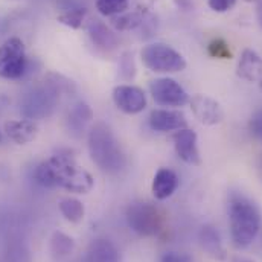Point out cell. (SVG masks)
<instances>
[{
	"mask_svg": "<svg viewBox=\"0 0 262 262\" xmlns=\"http://www.w3.org/2000/svg\"><path fill=\"white\" fill-rule=\"evenodd\" d=\"M174 148L177 156L188 165H200V151H198V137L194 130L182 128L172 136Z\"/></svg>",
	"mask_w": 262,
	"mask_h": 262,
	"instance_id": "cell-11",
	"label": "cell"
},
{
	"mask_svg": "<svg viewBox=\"0 0 262 262\" xmlns=\"http://www.w3.org/2000/svg\"><path fill=\"white\" fill-rule=\"evenodd\" d=\"M191 110L195 116V119L203 125H218L224 119V112L215 99L206 96V95H195L192 99H189Z\"/></svg>",
	"mask_w": 262,
	"mask_h": 262,
	"instance_id": "cell-10",
	"label": "cell"
},
{
	"mask_svg": "<svg viewBox=\"0 0 262 262\" xmlns=\"http://www.w3.org/2000/svg\"><path fill=\"white\" fill-rule=\"evenodd\" d=\"M232 262H253V261H250V259H247V258H235Z\"/></svg>",
	"mask_w": 262,
	"mask_h": 262,
	"instance_id": "cell-31",
	"label": "cell"
},
{
	"mask_svg": "<svg viewBox=\"0 0 262 262\" xmlns=\"http://www.w3.org/2000/svg\"><path fill=\"white\" fill-rule=\"evenodd\" d=\"M119 70H121V75L125 78V79H133L134 75H136V66L133 61V55L130 54H124L122 58H121V64H119Z\"/></svg>",
	"mask_w": 262,
	"mask_h": 262,
	"instance_id": "cell-27",
	"label": "cell"
},
{
	"mask_svg": "<svg viewBox=\"0 0 262 262\" xmlns=\"http://www.w3.org/2000/svg\"><path fill=\"white\" fill-rule=\"evenodd\" d=\"M130 0H96V9L105 17H115L128 9Z\"/></svg>",
	"mask_w": 262,
	"mask_h": 262,
	"instance_id": "cell-23",
	"label": "cell"
},
{
	"mask_svg": "<svg viewBox=\"0 0 262 262\" xmlns=\"http://www.w3.org/2000/svg\"><path fill=\"white\" fill-rule=\"evenodd\" d=\"M113 102L115 105L127 113V115H137L145 110L146 107V95L142 89L136 85H118L113 90Z\"/></svg>",
	"mask_w": 262,
	"mask_h": 262,
	"instance_id": "cell-9",
	"label": "cell"
},
{
	"mask_svg": "<svg viewBox=\"0 0 262 262\" xmlns=\"http://www.w3.org/2000/svg\"><path fill=\"white\" fill-rule=\"evenodd\" d=\"M58 207H60V212L63 213L66 220L73 223V224L81 223L84 218V213H85L84 204L78 198H73V196L61 198L58 203Z\"/></svg>",
	"mask_w": 262,
	"mask_h": 262,
	"instance_id": "cell-21",
	"label": "cell"
},
{
	"mask_svg": "<svg viewBox=\"0 0 262 262\" xmlns=\"http://www.w3.org/2000/svg\"><path fill=\"white\" fill-rule=\"evenodd\" d=\"M60 95L61 93L49 82L45 85L32 87L23 95L20 101V112L23 118L32 121L49 118L60 102Z\"/></svg>",
	"mask_w": 262,
	"mask_h": 262,
	"instance_id": "cell-4",
	"label": "cell"
},
{
	"mask_svg": "<svg viewBox=\"0 0 262 262\" xmlns=\"http://www.w3.org/2000/svg\"><path fill=\"white\" fill-rule=\"evenodd\" d=\"M5 134L9 140H12L17 145H26L32 142L38 134V125L32 119H17V121H8L5 124Z\"/></svg>",
	"mask_w": 262,
	"mask_h": 262,
	"instance_id": "cell-13",
	"label": "cell"
},
{
	"mask_svg": "<svg viewBox=\"0 0 262 262\" xmlns=\"http://www.w3.org/2000/svg\"><path fill=\"white\" fill-rule=\"evenodd\" d=\"M149 93L162 107H183L189 102L186 90L172 78H157L149 82Z\"/></svg>",
	"mask_w": 262,
	"mask_h": 262,
	"instance_id": "cell-8",
	"label": "cell"
},
{
	"mask_svg": "<svg viewBox=\"0 0 262 262\" xmlns=\"http://www.w3.org/2000/svg\"><path fill=\"white\" fill-rule=\"evenodd\" d=\"M160 262H192V256L186 252H165L160 258Z\"/></svg>",
	"mask_w": 262,
	"mask_h": 262,
	"instance_id": "cell-28",
	"label": "cell"
},
{
	"mask_svg": "<svg viewBox=\"0 0 262 262\" xmlns=\"http://www.w3.org/2000/svg\"><path fill=\"white\" fill-rule=\"evenodd\" d=\"M149 125L151 128L160 133L179 131L188 127L186 116L179 110L169 108H157L149 113Z\"/></svg>",
	"mask_w": 262,
	"mask_h": 262,
	"instance_id": "cell-12",
	"label": "cell"
},
{
	"mask_svg": "<svg viewBox=\"0 0 262 262\" xmlns=\"http://www.w3.org/2000/svg\"><path fill=\"white\" fill-rule=\"evenodd\" d=\"M87 11L84 8H73L70 11H64L58 15V21L64 26H69L72 29H78L84 25Z\"/></svg>",
	"mask_w": 262,
	"mask_h": 262,
	"instance_id": "cell-24",
	"label": "cell"
},
{
	"mask_svg": "<svg viewBox=\"0 0 262 262\" xmlns=\"http://www.w3.org/2000/svg\"><path fill=\"white\" fill-rule=\"evenodd\" d=\"M29 69L25 43L18 37L8 38L0 46V78L21 79Z\"/></svg>",
	"mask_w": 262,
	"mask_h": 262,
	"instance_id": "cell-7",
	"label": "cell"
},
{
	"mask_svg": "<svg viewBox=\"0 0 262 262\" xmlns=\"http://www.w3.org/2000/svg\"><path fill=\"white\" fill-rule=\"evenodd\" d=\"M82 262H121V253L110 239L98 238L90 243Z\"/></svg>",
	"mask_w": 262,
	"mask_h": 262,
	"instance_id": "cell-14",
	"label": "cell"
},
{
	"mask_svg": "<svg viewBox=\"0 0 262 262\" xmlns=\"http://www.w3.org/2000/svg\"><path fill=\"white\" fill-rule=\"evenodd\" d=\"M261 90H262V79H261Z\"/></svg>",
	"mask_w": 262,
	"mask_h": 262,
	"instance_id": "cell-35",
	"label": "cell"
},
{
	"mask_svg": "<svg viewBox=\"0 0 262 262\" xmlns=\"http://www.w3.org/2000/svg\"><path fill=\"white\" fill-rule=\"evenodd\" d=\"M127 224L131 230L140 236H154L163 227V215L160 210L146 201H134L125 212Z\"/></svg>",
	"mask_w": 262,
	"mask_h": 262,
	"instance_id": "cell-6",
	"label": "cell"
},
{
	"mask_svg": "<svg viewBox=\"0 0 262 262\" xmlns=\"http://www.w3.org/2000/svg\"><path fill=\"white\" fill-rule=\"evenodd\" d=\"M143 23V18L139 12H122L112 17V25L119 31H131Z\"/></svg>",
	"mask_w": 262,
	"mask_h": 262,
	"instance_id": "cell-22",
	"label": "cell"
},
{
	"mask_svg": "<svg viewBox=\"0 0 262 262\" xmlns=\"http://www.w3.org/2000/svg\"><path fill=\"white\" fill-rule=\"evenodd\" d=\"M259 21H261V25H262V6L259 8Z\"/></svg>",
	"mask_w": 262,
	"mask_h": 262,
	"instance_id": "cell-33",
	"label": "cell"
},
{
	"mask_svg": "<svg viewBox=\"0 0 262 262\" xmlns=\"http://www.w3.org/2000/svg\"><path fill=\"white\" fill-rule=\"evenodd\" d=\"M87 142L90 157L101 171L107 174H119L125 169L127 156L118 137L107 124L98 122L90 127Z\"/></svg>",
	"mask_w": 262,
	"mask_h": 262,
	"instance_id": "cell-3",
	"label": "cell"
},
{
	"mask_svg": "<svg viewBox=\"0 0 262 262\" xmlns=\"http://www.w3.org/2000/svg\"><path fill=\"white\" fill-rule=\"evenodd\" d=\"M229 226L236 249H247L259 233L261 213L256 204L241 192H232L229 196Z\"/></svg>",
	"mask_w": 262,
	"mask_h": 262,
	"instance_id": "cell-2",
	"label": "cell"
},
{
	"mask_svg": "<svg viewBox=\"0 0 262 262\" xmlns=\"http://www.w3.org/2000/svg\"><path fill=\"white\" fill-rule=\"evenodd\" d=\"M3 142V134H2V131H0V143Z\"/></svg>",
	"mask_w": 262,
	"mask_h": 262,
	"instance_id": "cell-34",
	"label": "cell"
},
{
	"mask_svg": "<svg viewBox=\"0 0 262 262\" xmlns=\"http://www.w3.org/2000/svg\"><path fill=\"white\" fill-rule=\"evenodd\" d=\"M34 179L43 188H61L73 194H87L95 186L92 174L69 154H57L41 162L34 171Z\"/></svg>",
	"mask_w": 262,
	"mask_h": 262,
	"instance_id": "cell-1",
	"label": "cell"
},
{
	"mask_svg": "<svg viewBox=\"0 0 262 262\" xmlns=\"http://www.w3.org/2000/svg\"><path fill=\"white\" fill-rule=\"evenodd\" d=\"M249 131L256 140L262 142V107L252 115L249 121Z\"/></svg>",
	"mask_w": 262,
	"mask_h": 262,
	"instance_id": "cell-26",
	"label": "cell"
},
{
	"mask_svg": "<svg viewBox=\"0 0 262 262\" xmlns=\"http://www.w3.org/2000/svg\"><path fill=\"white\" fill-rule=\"evenodd\" d=\"M236 73L239 78L250 81V82H256L262 79V57L255 52L253 49H244L241 54V58L238 61L236 67Z\"/></svg>",
	"mask_w": 262,
	"mask_h": 262,
	"instance_id": "cell-15",
	"label": "cell"
},
{
	"mask_svg": "<svg viewBox=\"0 0 262 262\" xmlns=\"http://www.w3.org/2000/svg\"><path fill=\"white\" fill-rule=\"evenodd\" d=\"M207 52L210 57L213 58H220V60H227V58H232V52H230V48L229 45L226 43V40L223 38H215L209 43L207 46Z\"/></svg>",
	"mask_w": 262,
	"mask_h": 262,
	"instance_id": "cell-25",
	"label": "cell"
},
{
	"mask_svg": "<svg viewBox=\"0 0 262 262\" xmlns=\"http://www.w3.org/2000/svg\"><path fill=\"white\" fill-rule=\"evenodd\" d=\"M73 250H75V241L72 236L60 230L54 232L51 238V253L54 255V258L57 259L67 258L69 255H72Z\"/></svg>",
	"mask_w": 262,
	"mask_h": 262,
	"instance_id": "cell-20",
	"label": "cell"
},
{
	"mask_svg": "<svg viewBox=\"0 0 262 262\" xmlns=\"http://www.w3.org/2000/svg\"><path fill=\"white\" fill-rule=\"evenodd\" d=\"M92 119H93L92 108L85 102H78L69 110L66 125H67V130L70 131L73 136H81L84 131L87 130Z\"/></svg>",
	"mask_w": 262,
	"mask_h": 262,
	"instance_id": "cell-18",
	"label": "cell"
},
{
	"mask_svg": "<svg viewBox=\"0 0 262 262\" xmlns=\"http://www.w3.org/2000/svg\"><path fill=\"white\" fill-rule=\"evenodd\" d=\"M85 28H87V32H89L92 43L96 45L98 48L107 51V49H113L118 46V37L101 20H90Z\"/></svg>",
	"mask_w": 262,
	"mask_h": 262,
	"instance_id": "cell-19",
	"label": "cell"
},
{
	"mask_svg": "<svg viewBox=\"0 0 262 262\" xmlns=\"http://www.w3.org/2000/svg\"><path fill=\"white\" fill-rule=\"evenodd\" d=\"M236 0H207V5L215 12H226L233 8Z\"/></svg>",
	"mask_w": 262,
	"mask_h": 262,
	"instance_id": "cell-29",
	"label": "cell"
},
{
	"mask_svg": "<svg viewBox=\"0 0 262 262\" xmlns=\"http://www.w3.org/2000/svg\"><path fill=\"white\" fill-rule=\"evenodd\" d=\"M142 63L156 73H176L186 69V60L180 52L165 43H152L142 49Z\"/></svg>",
	"mask_w": 262,
	"mask_h": 262,
	"instance_id": "cell-5",
	"label": "cell"
},
{
	"mask_svg": "<svg viewBox=\"0 0 262 262\" xmlns=\"http://www.w3.org/2000/svg\"><path fill=\"white\" fill-rule=\"evenodd\" d=\"M198 243L201 246V249L212 258L215 259H224L226 258V250L221 241V235L220 232L210 226V224H204L200 232H198Z\"/></svg>",
	"mask_w": 262,
	"mask_h": 262,
	"instance_id": "cell-16",
	"label": "cell"
},
{
	"mask_svg": "<svg viewBox=\"0 0 262 262\" xmlns=\"http://www.w3.org/2000/svg\"><path fill=\"white\" fill-rule=\"evenodd\" d=\"M258 171H259V174H261L262 177V157L259 159V162H258Z\"/></svg>",
	"mask_w": 262,
	"mask_h": 262,
	"instance_id": "cell-32",
	"label": "cell"
},
{
	"mask_svg": "<svg viewBox=\"0 0 262 262\" xmlns=\"http://www.w3.org/2000/svg\"><path fill=\"white\" fill-rule=\"evenodd\" d=\"M179 188V177L169 168H160L152 180L151 191L157 200H166L172 195Z\"/></svg>",
	"mask_w": 262,
	"mask_h": 262,
	"instance_id": "cell-17",
	"label": "cell"
},
{
	"mask_svg": "<svg viewBox=\"0 0 262 262\" xmlns=\"http://www.w3.org/2000/svg\"><path fill=\"white\" fill-rule=\"evenodd\" d=\"M174 3L177 5V8H180L183 11L194 9V0H174Z\"/></svg>",
	"mask_w": 262,
	"mask_h": 262,
	"instance_id": "cell-30",
	"label": "cell"
}]
</instances>
